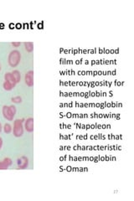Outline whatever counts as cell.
Returning <instances> with one entry per match:
<instances>
[{"mask_svg":"<svg viewBox=\"0 0 134 201\" xmlns=\"http://www.w3.org/2000/svg\"><path fill=\"white\" fill-rule=\"evenodd\" d=\"M21 61L20 52L17 50H12L8 57V63L10 67H16L19 66Z\"/></svg>","mask_w":134,"mask_h":201,"instance_id":"6da1fadb","label":"cell"},{"mask_svg":"<svg viewBox=\"0 0 134 201\" xmlns=\"http://www.w3.org/2000/svg\"><path fill=\"white\" fill-rule=\"evenodd\" d=\"M16 112H17V110H16V107L14 105H11L9 107L4 106L3 110H2L4 117L7 119L8 121H13L14 120V117H15Z\"/></svg>","mask_w":134,"mask_h":201,"instance_id":"7a4b0ae2","label":"cell"},{"mask_svg":"<svg viewBox=\"0 0 134 201\" xmlns=\"http://www.w3.org/2000/svg\"><path fill=\"white\" fill-rule=\"evenodd\" d=\"M24 119H17L14 122V130H13V133L14 136L16 138H20L24 135V126H23V122H24Z\"/></svg>","mask_w":134,"mask_h":201,"instance_id":"3957f363","label":"cell"},{"mask_svg":"<svg viewBox=\"0 0 134 201\" xmlns=\"http://www.w3.org/2000/svg\"><path fill=\"white\" fill-rule=\"evenodd\" d=\"M18 169H25L29 166V158L25 156H22L17 160Z\"/></svg>","mask_w":134,"mask_h":201,"instance_id":"277c9868","label":"cell"},{"mask_svg":"<svg viewBox=\"0 0 134 201\" xmlns=\"http://www.w3.org/2000/svg\"><path fill=\"white\" fill-rule=\"evenodd\" d=\"M24 81L29 87H32L34 86V71H30L26 73L24 76Z\"/></svg>","mask_w":134,"mask_h":201,"instance_id":"5b68a950","label":"cell"},{"mask_svg":"<svg viewBox=\"0 0 134 201\" xmlns=\"http://www.w3.org/2000/svg\"><path fill=\"white\" fill-rule=\"evenodd\" d=\"M24 129L28 133L34 132V118L30 117L26 120L25 123H24Z\"/></svg>","mask_w":134,"mask_h":201,"instance_id":"8992f818","label":"cell"},{"mask_svg":"<svg viewBox=\"0 0 134 201\" xmlns=\"http://www.w3.org/2000/svg\"><path fill=\"white\" fill-rule=\"evenodd\" d=\"M4 80H5L6 81H9V82L14 87H15L17 82H16L15 79L14 77V76L12 75V73L10 72L5 73V74H4Z\"/></svg>","mask_w":134,"mask_h":201,"instance_id":"52a82bcc","label":"cell"},{"mask_svg":"<svg viewBox=\"0 0 134 201\" xmlns=\"http://www.w3.org/2000/svg\"><path fill=\"white\" fill-rule=\"evenodd\" d=\"M24 47H25V50L29 53H32L34 51V45L32 42H25L24 43Z\"/></svg>","mask_w":134,"mask_h":201,"instance_id":"ba28073f","label":"cell"},{"mask_svg":"<svg viewBox=\"0 0 134 201\" xmlns=\"http://www.w3.org/2000/svg\"><path fill=\"white\" fill-rule=\"evenodd\" d=\"M11 73H12V75L14 76V79H15L16 82H17V83L20 82V80H21L20 72H19V71L15 70V71H12Z\"/></svg>","mask_w":134,"mask_h":201,"instance_id":"9c48e42d","label":"cell"},{"mask_svg":"<svg viewBox=\"0 0 134 201\" xmlns=\"http://www.w3.org/2000/svg\"><path fill=\"white\" fill-rule=\"evenodd\" d=\"M3 87H4V89L5 91H12V90H13L14 86H13L9 81H5L4 82V84H3Z\"/></svg>","mask_w":134,"mask_h":201,"instance_id":"30bf717a","label":"cell"},{"mask_svg":"<svg viewBox=\"0 0 134 201\" xmlns=\"http://www.w3.org/2000/svg\"><path fill=\"white\" fill-rule=\"evenodd\" d=\"M4 133L7 134L10 133L11 132H12V127H11L10 124L6 123L5 125H4Z\"/></svg>","mask_w":134,"mask_h":201,"instance_id":"8fae6325","label":"cell"},{"mask_svg":"<svg viewBox=\"0 0 134 201\" xmlns=\"http://www.w3.org/2000/svg\"><path fill=\"white\" fill-rule=\"evenodd\" d=\"M11 101L15 104H19L22 102V97H15L11 98Z\"/></svg>","mask_w":134,"mask_h":201,"instance_id":"7c38bea8","label":"cell"},{"mask_svg":"<svg viewBox=\"0 0 134 201\" xmlns=\"http://www.w3.org/2000/svg\"><path fill=\"white\" fill-rule=\"evenodd\" d=\"M8 169H9V166L6 164L4 161H1L0 162V170H6Z\"/></svg>","mask_w":134,"mask_h":201,"instance_id":"4fadbf2b","label":"cell"},{"mask_svg":"<svg viewBox=\"0 0 134 201\" xmlns=\"http://www.w3.org/2000/svg\"><path fill=\"white\" fill-rule=\"evenodd\" d=\"M4 163H5L6 164L8 165L9 167H10L11 165H12V164H13V162H12V159L11 158H5L3 160Z\"/></svg>","mask_w":134,"mask_h":201,"instance_id":"5bb4252c","label":"cell"},{"mask_svg":"<svg viewBox=\"0 0 134 201\" xmlns=\"http://www.w3.org/2000/svg\"><path fill=\"white\" fill-rule=\"evenodd\" d=\"M12 45L14 47H15V48H18V47H19L21 45V43L20 42H13L12 43Z\"/></svg>","mask_w":134,"mask_h":201,"instance_id":"9a60e30c","label":"cell"},{"mask_svg":"<svg viewBox=\"0 0 134 201\" xmlns=\"http://www.w3.org/2000/svg\"><path fill=\"white\" fill-rule=\"evenodd\" d=\"M2 147H3V139L2 138H0V150L2 148Z\"/></svg>","mask_w":134,"mask_h":201,"instance_id":"2e32d148","label":"cell"},{"mask_svg":"<svg viewBox=\"0 0 134 201\" xmlns=\"http://www.w3.org/2000/svg\"><path fill=\"white\" fill-rule=\"evenodd\" d=\"M2 128H2V124H1V122H0V133L2 132Z\"/></svg>","mask_w":134,"mask_h":201,"instance_id":"e0dca14e","label":"cell"},{"mask_svg":"<svg viewBox=\"0 0 134 201\" xmlns=\"http://www.w3.org/2000/svg\"><path fill=\"white\" fill-rule=\"evenodd\" d=\"M1 69H2V68H1V65H0V71H1Z\"/></svg>","mask_w":134,"mask_h":201,"instance_id":"ac0fdd59","label":"cell"}]
</instances>
